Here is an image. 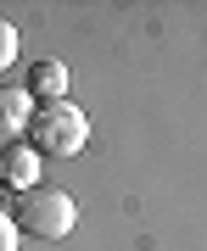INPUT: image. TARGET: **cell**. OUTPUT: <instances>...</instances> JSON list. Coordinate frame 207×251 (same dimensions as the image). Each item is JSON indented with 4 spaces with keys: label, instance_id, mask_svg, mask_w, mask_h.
Wrapping results in <instances>:
<instances>
[{
    "label": "cell",
    "instance_id": "1",
    "mask_svg": "<svg viewBox=\"0 0 207 251\" xmlns=\"http://www.w3.org/2000/svg\"><path fill=\"white\" fill-rule=\"evenodd\" d=\"M23 134H28L34 156H79L90 145V117L79 106H67V100H51V106H34Z\"/></svg>",
    "mask_w": 207,
    "mask_h": 251
},
{
    "label": "cell",
    "instance_id": "2",
    "mask_svg": "<svg viewBox=\"0 0 207 251\" xmlns=\"http://www.w3.org/2000/svg\"><path fill=\"white\" fill-rule=\"evenodd\" d=\"M11 224H17L23 234H34V240H67L73 224H79V206H73L67 190L56 184H34L23 190L17 206H11Z\"/></svg>",
    "mask_w": 207,
    "mask_h": 251
},
{
    "label": "cell",
    "instance_id": "3",
    "mask_svg": "<svg viewBox=\"0 0 207 251\" xmlns=\"http://www.w3.org/2000/svg\"><path fill=\"white\" fill-rule=\"evenodd\" d=\"M0 184L6 190H34L39 184V156L28 151V145H0Z\"/></svg>",
    "mask_w": 207,
    "mask_h": 251
},
{
    "label": "cell",
    "instance_id": "4",
    "mask_svg": "<svg viewBox=\"0 0 207 251\" xmlns=\"http://www.w3.org/2000/svg\"><path fill=\"white\" fill-rule=\"evenodd\" d=\"M23 90H28V100L51 106V100H62V95H67V67L56 62V56H45V62H34V67H28Z\"/></svg>",
    "mask_w": 207,
    "mask_h": 251
},
{
    "label": "cell",
    "instance_id": "5",
    "mask_svg": "<svg viewBox=\"0 0 207 251\" xmlns=\"http://www.w3.org/2000/svg\"><path fill=\"white\" fill-rule=\"evenodd\" d=\"M34 117V100H28L23 84H0V140H17Z\"/></svg>",
    "mask_w": 207,
    "mask_h": 251
},
{
    "label": "cell",
    "instance_id": "6",
    "mask_svg": "<svg viewBox=\"0 0 207 251\" xmlns=\"http://www.w3.org/2000/svg\"><path fill=\"white\" fill-rule=\"evenodd\" d=\"M11 62H17V28L0 17V67H11Z\"/></svg>",
    "mask_w": 207,
    "mask_h": 251
},
{
    "label": "cell",
    "instance_id": "7",
    "mask_svg": "<svg viewBox=\"0 0 207 251\" xmlns=\"http://www.w3.org/2000/svg\"><path fill=\"white\" fill-rule=\"evenodd\" d=\"M0 251H17V224H11V212H0Z\"/></svg>",
    "mask_w": 207,
    "mask_h": 251
}]
</instances>
